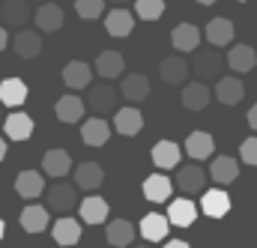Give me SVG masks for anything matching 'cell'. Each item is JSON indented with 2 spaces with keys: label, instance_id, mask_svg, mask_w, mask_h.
I'll list each match as a JSON object with an SVG mask.
<instances>
[{
  "label": "cell",
  "instance_id": "obj_36",
  "mask_svg": "<svg viewBox=\"0 0 257 248\" xmlns=\"http://www.w3.org/2000/svg\"><path fill=\"white\" fill-rule=\"evenodd\" d=\"M159 72L168 84H183L189 78V60H183L180 54H171V57H165L159 63Z\"/></svg>",
  "mask_w": 257,
  "mask_h": 248
},
{
  "label": "cell",
  "instance_id": "obj_40",
  "mask_svg": "<svg viewBox=\"0 0 257 248\" xmlns=\"http://www.w3.org/2000/svg\"><path fill=\"white\" fill-rule=\"evenodd\" d=\"M165 248H192V245H189L186 239H168V242H165Z\"/></svg>",
  "mask_w": 257,
  "mask_h": 248
},
{
  "label": "cell",
  "instance_id": "obj_35",
  "mask_svg": "<svg viewBox=\"0 0 257 248\" xmlns=\"http://www.w3.org/2000/svg\"><path fill=\"white\" fill-rule=\"evenodd\" d=\"M171 42H174L177 51H186V54H189V51H194V48L200 45V30H197L194 24H189V21H186V24H177L174 33H171Z\"/></svg>",
  "mask_w": 257,
  "mask_h": 248
},
{
  "label": "cell",
  "instance_id": "obj_41",
  "mask_svg": "<svg viewBox=\"0 0 257 248\" xmlns=\"http://www.w3.org/2000/svg\"><path fill=\"white\" fill-rule=\"evenodd\" d=\"M248 126L257 132V105H251V111H248Z\"/></svg>",
  "mask_w": 257,
  "mask_h": 248
},
{
  "label": "cell",
  "instance_id": "obj_16",
  "mask_svg": "<svg viewBox=\"0 0 257 248\" xmlns=\"http://www.w3.org/2000/svg\"><path fill=\"white\" fill-rule=\"evenodd\" d=\"M84 99L81 96H75V93H66L57 99V105H54V114H57V120L60 123H81V117H84Z\"/></svg>",
  "mask_w": 257,
  "mask_h": 248
},
{
  "label": "cell",
  "instance_id": "obj_23",
  "mask_svg": "<svg viewBox=\"0 0 257 248\" xmlns=\"http://www.w3.org/2000/svg\"><path fill=\"white\" fill-rule=\"evenodd\" d=\"M15 191L24 197V200H36L42 191H45V177L39 171H21L15 177Z\"/></svg>",
  "mask_w": 257,
  "mask_h": 248
},
{
  "label": "cell",
  "instance_id": "obj_39",
  "mask_svg": "<svg viewBox=\"0 0 257 248\" xmlns=\"http://www.w3.org/2000/svg\"><path fill=\"white\" fill-rule=\"evenodd\" d=\"M239 159H242L245 165L257 168V138H245V141H242V147H239Z\"/></svg>",
  "mask_w": 257,
  "mask_h": 248
},
{
  "label": "cell",
  "instance_id": "obj_34",
  "mask_svg": "<svg viewBox=\"0 0 257 248\" xmlns=\"http://www.w3.org/2000/svg\"><path fill=\"white\" fill-rule=\"evenodd\" d=\"M96 72H99L105 81L120 78V75L126 72V60H123V54H120V51H102V54L96 57Z\"/></svg>",
  "mask_w": 257,
  "mask_h": 248
},
{
  "label": "cell",
  "instance_id": "obj_47",
  "mask_svg": "<svg viewBox=\"0 0 257 248\" xmlns=\"http://www.w3.org/2000/svg\"><path fill=\"white\" fill-rule=\"evenodd\" d=\"M0 123H3V105H0Z\"/></svg>",
  "mask_w": 257,
  "mask_h": 248
},
{
  "label": "cell",
  "instance_id": "obj_26",
  "mask_svg": "<svg viewBox=\"0 0 257 248\" xmlns=\"http://www.w3.org/2000/svg\"><path fill=\"white\" fill-rule=\"evenodd\" d=\"M12 51L21 57V60H33L39 51H42V36L36 30H18V36L12 39Z\"/></svg>",
  "mask_w": 257,
  "mask_h": 248
},
{
  "label": "cell",
  "instance_id": "obj_22",
  "mask_svg": "<svg viewBox=\"0 0 257 248\" xmlns=\"http://www.w3.org/2000/svg\"><path fill=\"white\" fill-rule=\"evenodd\" d=\"M108 138H111V123L102 120V117H93V120H87L81 126V141L87 147H105Z\"/></svg>",
  "mask_w": 257,
  "mask_h": 248
},
{
  "label": "cell",
  "instance_id": "obj_29",
  "mask_svg": "<svg viewBox=\"0 0 257 248\" xmlns=\"http://www.w3.org/2000/svg\"><path fill=\"white\" fill-rule=\"evenodd\" d=\"M27 102V84L21 78H6L0 81V105L6 108H18Z\"/></svg>",
  "mask_w": 257,
  "mask_h": 248
},
{
  "label": "cell",
  "instance_id": "obj_10",
  "mask_svg": "<svg viewBox=\"0 0 257 248\" xmlns=\"http://www.w3.org/2000/svg\"><path fill=\"white\" fill-rule=\"evenodd\" d=\"M30 15L33 12H30L27 0H3L0 3V21H3V27H18L21 30Z\"/></svg>",
  "mask_w": 257,
  "mask_h": 248
},
{
  "label": "cell",
  "instance_id": "obj_20",
  "mask_svg": "<svg viewBox=\"0 0 257 248\" xmlns=\"http://www.w3.org/2000/svg\"><path fill=\"white\" fill-rule=\"evenodd\" d=\"M105 183V171H102V165H96V162H84V165H78L75 168V186L84 188V191H96V188H102Z\"/></svg>",
  "mask_w": 257,
  "mask_h": 248
},
{
  "label": "cell",
  "instance_id": "obj_13",
  "mask_svg": "<svg viewBox=\"0 0 257 248\" xmlns=\"http://www.w3.org/2000/svg\"><path fill=\"white\" fill-rule=\"evenodd\" d=\"M18 221H21V227H24L27 233H42V230H48V227H51L48 206H39V203H30V206H24Z\"/></svg>",
  "mask_w": 257,
  "mask_h": 248
},
{
  "label": "cell",
  "instance_id": "obj_2",
  "mask_svg": "<svg viewBox=\"0 0 257 248\" xmlns=\"http://www.w3.org/2000/svg\"><path fill=\"white\" fill-rule=\"evenodd\" d=\"M174 188L186 197H194L206 188V174L200 165H177V177H174Z\"/></svg>",
  "mask_w": 257,
  "mask_h": 248
},
{
  "label": "cell",
  "instance_id": "obj_30",
  "mask_svg": "<svg viewBox=\"0 0 257 248\" xmlns=\"http://www.w3.org/2000/svg\"><path fill=\"white\" fill-rule=\"evenodd\" d=\"M224 63L236 72V75H245V72H251L257 63V54L251 45H233L230 51H227V57H224Z\"/></svg>",
  "mask_w": 257,
  "mask_h": 248
},
{
  "label": "cell",
  "instance_id": "obj_15",
  "mask_svg": "<svg viewBox=\"0 0 257 248\" xmlns=\"http://www.w3.org/2000/svg\"><path fill=\"white\" fill-rule=\"evenodd\" d=\"M105 30L111 33V36H117V39H123L128 36L132 30H135V15L123 9V6H114L108 15H105Z\"/></svg>",
  "mask_w": 257,
  "mask_h": 248
},
{
  "label": "cell",
  "instance_id": "obj_44",
  "mask_svg": "<svg viewBox=\"0 0 257 248\" xmlns=\"http://www.w3.org/2000/svg\"><path fill=\"white\" fill-rule=\"evenodd\" d=\"M200 6H212V3H218V0H197Z\"/></svg>",
  "mask_w": 257,
  "mask_h": 248
},
{
  "label": "cell",
  "instance_id": "obj_49",
  "mask_svg": "<svg viewBox=\"0 0 257 248\" xmlns=\"http://www.w3.org/2000/svg\"><path fill=\"white\" fill-rule=\"evenodd\" d=\"M239 3H245V0H239Z\"/></svg>",
  "mask_w": 257,
  "mask_h": 248
},
{
  "label": "cell",
  "instance_id": "obj_3",
  "mask_svg": "<svg viewBox=\"0 0 257 248\" xmlns=\"http://www.w3.org/2000/svg\"><path fill=\"white\" fill-rule=\"evenodd\" d=\"M203 215H209V218H224L227 212H230V194L224 191V188H203L200 191V206H197Z\"/></svg>",
  "mask_w": 257,
  "mask_h": 248
},
{
  "label": "cell",
  "instance_id": "obj_17",
  "mask_svg": "<svg viewBox=\"0 0 257 248\" xmlns=\"http://www.w3.org/2000/svg\"><path fill=\"white\" fill-rule=\"evenodd\" d=\"M105 239H108L111 248H128L135 242V224H132L128 218H114V221H108Z\"/></svg>",
  "mask_w": 257,
  "mask_h": 248
},
{
  "label": "cell",
  "instance_id": "obj_21",
  "mask_svg": "<svg viewBox=\"0 0 257 248\" xmlns=\"http://www.w3.org/2000/svg\"><path fill=\"white\" fill-rule=\"evenodd\" d=\"M120 93H123V99H126V102H132V105L144 102V99L150 96V78H147V75H141V72H132V75H126V78H123Z\"/></svg>",
  "mask_w": 257,
  "mask_h": 248
},
{
  "label": "cell",
  "instance_id": "obj_18",
  "mask_svg": "<svg viewBox=\"0 0 257 248\" xmlns=\"http://www.w3.org/2000/svg\"><path fill=\"white\" fill-rule=\"evenodd\" d=\"M209 177H212V183H218V186H230V183H236V177H239V162H236L233 156H218V159H212Z\"/></svg>",
  "mask_w": 257,
  "mask_h": 248
},
{
  "label": "cell",
  "instance_id": "obj_4",
  "mask_svg": "<svg viewBox=\"0 0 257 248\" xmlns=\"http://www.w3.org/2000/svg\"><path fill=\"white\" fill-rule=\"evenodd\" d=\"M48 209H54V212H60L66 215L69 209H75L78 206V186H69V183H54V186L48 188Z\"/></svg>",
  "mask_w": 257,
  "mask_h": 248
},
{
  "label": "cell",
  "instance_id": "obj_37",
  "mask_svg": "<svg viewBox=\"0 0 257 248\" xmlns=\"http://www.w3.org/2000/svg\"><path fill=\"white\" fill-rule=\"evenodd\" d=\"M135 15L141 21H159L165 15V0H135Z\"/></svg>",
  "mask_w": 257,
  "mask_h": 248
},
{
  "label": "cell",
  "instance_id": "obj_43",
  "mask_svg": "<svg viewBox=\"0 0 257 248\" xmlns=\"http://www.w3.org/2000/svg\"><path fill=\"white\" fill-rule=\"evenodd\" d=\"M3 156H6V138H0V162H3Z\"/></svg>",
  "mask_w": 257,
  "mask_h": 248
},
{
  "label": "cell",
  "instance_id": "obj_25",
  "mask_svg": "<svg viewBox=\"0 0 257 248\" xmlns=\"http://www.w3.org/2000/svg\"><path fill=\"white\" fill-rule=\"evenodd\" d=\"M33 21H36V27H39L42 33H54V30L63 27V9H60L57 3H42V6L33 12Z\"/></svg>",
  "mask_w": 257,
  "mask_h": 248
},
{
  "label": "cell",
  "instance_id": "obj_5",
  "mask_svg": "<svg viewBox=\"0 0 257 248\" xmlns=\"http://www.w3.org/2000/svg\"><path fill=\"white\" fill-rule=\"evenodd\" d=\"M78 209H81V221H84V224H105V221H108V212H111L108 200L99 197V194H93V191L81 200Z\"/></svg>",
  "mask_w": 257,
  "mask_h": 248
},
{
  "label": "cell",
  "instance_id": "obj_9",
  "mask_svg": "<svg viewBox=\"0 0 257 248\" xmlns=\"http://www.w3.org/2000/svg\"><path fill=\"white\" fill-rule=\"evenodd\" d=\"M84 105H87L90 111H96V114H108V111L117 108V90L108 87V84H93Z\"/></svg>",
  "mask_w": 257,
  "mask_h": 248
},
{
  "label": "cell",
  "instance_id": "obj_33",
  "mask_svg": "<svg viewBox=\"0 0 257 248\" xmlns=\"http://www.w3.org/2000/svg\"><path fill=\"white\" fill-rule=\"evenodd\" d=\"M203 33H206V42H209V45L224 48V45H230V39H233V21H230V18H212Z\"/></svg>",
  "mask_w": 257,
  "mask_h": 248
},
{
  "label": "cell",
  "instance_id": "obj_46",
  "mask_svg": "<svg viewBox=\"0 0 257 248\" xmlns=\"http://www.w3.org/2000/svg\"><path fill=\"white\" fill-rule=\"evenodd\" d=\"M3 230H6V224H3V218H0V239H3Z\"/></svg>",
  "mask_w": 257,
  "mask_h": 248
},
{
  "label": "cell",
  "instance_id": "obj_7",
  "mask_svg": "<svg viewBox=\"0 0 257 248\" xmlns=\"http://www.w3.org/2000/svg\"><path fill=\"white\" fill-rule=\"evenodd\" d=\"M171 194H174V180H168L165 171L150 174V177L144 180V197H147L150 203H165V200H171Z\"/></svg>",
  "mask_w": 257,
  "mask_h": 248
},
{
  "label": "cell",
  "instance_id": "obj_11",
  "mask_svg": "<svg viewBox=\"0 0 257 248\" xmlns=\"http://www.w3.org/2000/svg\"><path fill=\"white\" fill-rule=\"evenodd\" d=\"M215 99H218L221 105H239V102L245 99V84H242L236 75H224V78H218V84H215Z\"/></svg>",
  "mask_w": 257,
  "mask_h": 248
},
{
  "label": "cell",
  "instance_id": "obj_48",
  "mask_svg": "<svg viewBox=\"0 0 257 248\" xmlns=\"http://www.w3.org/2000/svg\"><path fill=\"white\" fill-rule=\"evenodd\" d=\"M132 248H153V245H132Z\"/></svg>",
  "mask_w": 257,
  "mask_h": 248
},
{
  "label": "cell",
  "instance_id": "obj_12",
  "mask_svg": "<svg viewBox=\"0 0 257 248\" xmlns=\"http://www.w3.org/2000/svg\"><path fill=\"white\" fill-rule=\"evenodd\" d=\"M150 159H153V165H156L159 171H171V168L180 165L183 150H180V144H174V141H159V144L153 147Z\"/></svg>",
  "mask_w": 257,
  "mask_h": 248
},
{
  "label": "cell",
  "instance_id": "obj_27",
  "mask_svg": "<svg viewBox=\"0 0 257 248\" xmlns=\"http://www.w3.org/2000/svg\"><path fill=\"white\" fill-rule=\"evenodd\" d=\"M90 81H93V69H90L84 60L66 63V69H63V84L69 87V90H84V87H90Z\"/></svg>",
  "mask_w": 257,
  "mask_h": 248
},
{
  "label": "cell",
  "instance_id": "obj_38",
  "mask_svg": "<svg viewBox=\"0 0 257 248\" xmlns=\"http://www.w3.org/2000/svg\"><path fill=\"white\" fill-rule=\"evenodd\" d=\"M75 12L84 21H96L105 15V0H75Z\"/></svg>",
  "mask_w": 257,
  "mask_h": 248
},
{
  "label": "cell",
  "instance_id": "obj_19",
  "mask_svg": "<svg viewBox=\"0 0 257 248\" xmlns=\"http://www.w3.org/2000/svg\"><path fill=\"white\" fill-rule=\"evenodd\" d=\"M114 129H117V135H126V138H135L141 129H144V114L138 111V108H117V114H114Z\"/></svg>",
  "mask_w": 257,
  "mask_h": 248
},
{
  "label": "cell",
  "instance_id": "obj_1",
  "mask_svg": "<svg viewBox=\"0 0 257 248\" xmlns=\"http://www.w3.org/2000/svg\"><path fill=\"white\" fill-rule=\"evenodd\" d=\"M227 63H224V57L218 54V48L215 45H209V48H194V60H192V72L197 75V78H203V81H218L221 78V69H224Z\"/></svg>",
  "mask_w": 257,
  "mask_h": 248
},
{
  "label": "cell",
  "instance_id": "obj_6",
  "mask_svg": "<svg viewBox=\"0 0 257 248\" xmlns=\"http://www.w3.org/2000/svg\"><path fill=\"white\" fill-rule=\"evenodd\" d=\"M197 203H194L192 197H177V200H171L168 203V221L171 224H177V227H189V224H194V218H197Z\"/></svg>",
  "mask_w": 257,
  "mask_h": 248
},
{
  "label": "cell",
  "instance_id": "obj_42",
  "mask_svg": "<svg viewBox=\"0 0 257 248\" xmlns=\"http://www.w3.org/2000/svg\"><path fill=\"white\" fill-rule=\"evenodd\" d=\"M6 45H9V36H6V27H3V24H0V51H3V48H6Z\"/></svg>",
  "mask_w": 257,
  "mask_h": 248
},
{
  "label": "cell",
  "instance_id": "obj_14",
  "mask_svg": "<svg viewBox=\"0 0 257 248\" xmlns=\"http://www.w3.org/2000/svg\"><path fill=\"white\" fill-rule=\"evenodd\" d=\"M168 233H171L168 215H162V212H147V215L141 218V236H144L147 242H162Z\"/></svg>",
  "mask_w": 257,
  "mask_h": 248
},
{
  "label": "cell",
  "instance_id": "obj_45",
  "mask_svg": "<svg viewBox=\"0 0 257 248\" xmlns=\"http://www.w3.org/2000/svg\"><path fill=\"white\" fill-rule=\"evenodd\" d=\"M111 3H114V6H126L128 0H111Z\"/></svg>",
  "mask_w": 257,
  "mask_h": 248
},
{
  "label": "cell",
  "instance_id": "obj_24",
  "mask_svg": "<svg viewBox=\"0 0 257 248\" xmlns=\"http://www.w3.org/2000/svg\"><path fill=\"white\" fill-rule=\"evenodd\" d=\"M183 108L186 111H192V114H200L206 105H209V99H212V93H209V87H203L200 81H192L189 87H183Z\"/></svg>",
  "mask_w": 257,
  "mask_h": 248
},
{
  "label": "cell",
  "instance_id": "obj_31",
  "mask_svg": "<svg viewBox=\"0 0 257 248\" xmlns=\"http://www.w3.org/2000/svg\"><path fill=\"white\" fill-rule=\"evenodd\" d=\"M212 150H215V141H212L209 132H192V135L186 138V153H189V159H194V162L209 159Z\"/></svg>",
  "mask_w": 257,
  "mask_h": 248
},
{
  "label": "cell",
  "instance_id": "obj_8",
  "mask_svg": "<svg viewBox=\"0 0 257 248\" xmlns=\"http://www.w3.org/2000/svg\"><path fill=\"white\" fill-rule=\"evenodd\" d=\"M51 236L57 245H78L81 242V221L72 218V215H60L54 224H51Z\"/></svg>",
  "mask_w": 257,
  "mask_h": 248
},
{
  "label": "cell",
  "instance_id": "obj_28",
  "mask_svg": "<svg viewBox=\"0 0 257 248\" xmlns=\"http://www.w3.org/2000/svg\"><path fill=\"white\" fill-rule=\"evenodd\" d=\"M3 132L9 141H27L33 135V117H27L24 111H15L3 120Z\"/></svg>",
  "mask_w": 257,
  "mask_h": 248
},
{
  "label": "cell",
  "instance_id": "obj_32",
  "mask_svg": "<svg viewBox=\"0 0 257 248\" xmlns=\"http://www.w3.org/2000/svg\"><path fill=\"white\" fill-rule=\"evenodd\" d=\"M42 171H45L48 177L60 180V177H66V174L72 171V156H69L66 150H48V153L42 156Z\"/></svg>",
  "mask_w": 257,
  "mask_h": 248
}]
</instances>
